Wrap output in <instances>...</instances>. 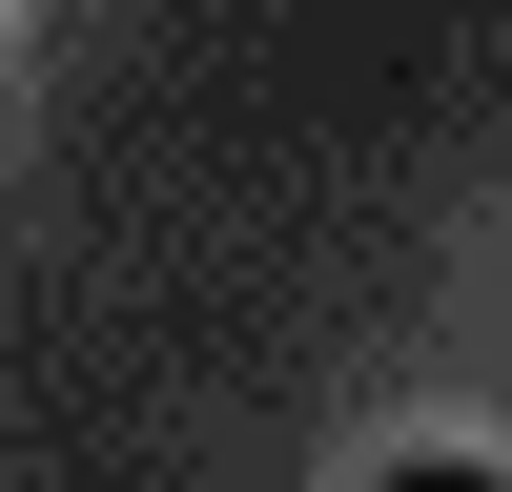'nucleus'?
I'll return each instance as SVG.
<instances>
[{
    "instance_id": "f257e3e1",
    "label": "nucleus",
    "mask_w": 512,
    "mask_h": 492,
    "mask_svg": "<svg viewBox=\"0 0 512 492\" xmlns=\"http://www.w3.org/2000/svg\"><path fill=\"white\" fill-rule=\"evenodd\" d=\"M369 492H512V472H472V451H410V472H369Z\"/></svg>"
}]
</instances>
